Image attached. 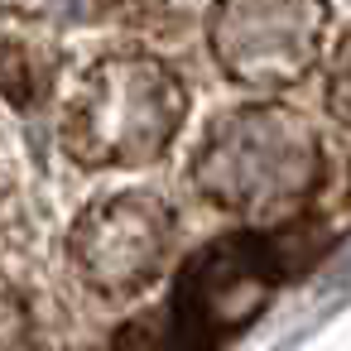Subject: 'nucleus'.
<instances>
[{"mask_svg":"<svg viewBox=\"0 0 351 351\" xmlns=\"http://www.w3.org/2000/svg\"><path fill=\"white\" fill-rule=\"evenodd\" d=\"M327 226L313 217L226 231L197 245L173 269L164 303L111 332L101 351H226L265 303L327 250Z\"/></svg>","mask_w":351,"mask_h":351,"instance_id":"obj_1","label":"nucleus"},{"mask_svg":"<svg viewBox=\"0 0 351 351\" xmlns=\"http://www.w3.org/2000/svg\"><path fill=\"white\" fill-rule=\"evenodd\" d=\"M188 178L212 207L245 226H284L308 217L327 178V154L322 135L293 106L245 101L207 121Z\"/></svg>","mask_w":351,"mask_h":351,"instance_id":"obj_2","label":"nucleus"},{"mask_svg":"<svg viewBox=\"0 0 351 351\" xmlns=\"http://www.w3.org/2000/svg\"><path fill=\"white\" fill-rule=\"evenodd\" d=\"M188 121V82L159 53L97 58L58 111V145L82 169H145L169 154Z\"/></svg>","mask_w":351,"mask_h":351,"instance_id":"obj_3","label":"nucleus"},{"mask_svg":"<svg viewBox=\"0 0 351 351\" xmlns=\"http://www.w3.org/2000/svg\"><path fill=\"white\" fill-rule=\"evenodd\" d=\"M178 241L173 202L154 188H116L92 197L68 231V260L101 303L140 298L169 265Z\"/></svg>","mask_w":351,"mask_h":351,"instance_id":"obj_4","label":"nucleus"},{"mask_svg":"<svg viewBox=\"0 0 351 351\" xmlns=\"http://www.w3.org/2000/svg\"><path fill=\"white\" fill-rule=\"evenodd\" d=\"M327 20L332 15L308 0H226L207 15V49L231 82L284 92L317 68Z\"/></svg>","mask_w":351,"mask_h":351,"instance_id":"obj_5","label":"nucleus"},{"mask_svg":"<svg viewBox=\"0 0 351 351\" xmlns=\"http://www.w3.org/2000/svg\"><path fill=\"white\" fill-rule=\"evenodd\" d=\"M58 77V44L44 34H5L0 39V106L29 121L49 106Z\"/></svg>","mask_w":351,"mask_h":351,"instance_id":"obj_6","label":"nucleus"},{"mask_svg":"<svg viewBox=\"0 0 351 351\" xmlns=\"http://www.w3.org/2000/svg\"><path fill=\"white\" fill-rule=\"evenodd\" d=\"M322 101H327V116L351 135V34L337 39L332 58H327V87H322Z\"/></svg>","mask_w":351,"mask_h":351,"instance_id":"obj_7","label":"nucleus"}]
</instances>
